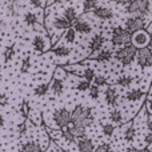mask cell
<instances>
[{
	"instance_id": "cell-1",
	"label": "cell",
	"mask_w": 152,
	"mask_h": 152,
	"mask_svg": "<svg viewBox=\"0 0 152 152\" xmlns=\"http://www.w3.org/2000/svg\"><path fill=\"white\" fill-rule=\"evenodd\" d=\"M126 5H127L126 12L131 13V15L145 16L150 13V10H151L150 0H129Z\"/></svg>"
},
{
	"instance_id": "cell-2",
	"label": "cell",
	"mask_w": 152,
	"mask_h": 152,
	"mask_svg": "<svg viewBox=\"0 0 152 152\" xmlns=\"http://www.w3.org/2000/svg\"><path fill=\"white\" fill-rule=\"evenodd\" d=\"M136 51L137 48L135 45H132L131 43H127L123 45V48H120L119 51H116L115 58L120 61L123 66H128L134 61L135 56H136Z\"/></svg>"
},
{
	"instance_id": "cell-3",
	"label": "cell",
	"mask_w": 152,
	"mask_h": 152,
	"mask_svg": "<svg viewBox=\"0 0 152 152\" xmlns=\"http://www.w3.org/2000/svg\"><path fill=\"white\" fill-rule=\"evenodd\" d=\"M111 42L113 45H124L131 42V32H128L123 27H115L112 29V37Z\"/></svg>"
},
{
	"instance_id": "cell-4",
	"label": "cell",
	"mask_w": 152,
	"mask_h": 152,
	"mask_svg": "<svg viewBox=\"0 0 152 152\" xmlns=\"http://www.w3.org/2000/svg\"><path fill=\"white\" fill-rule=\"evenodd\" d=\"M91 115V108L89 107H84V105H77L75 107V110L72 112H69V123L72 124H77L81 120L89 118Z\"/></svg>"
},
{
	"instance_id": "cell-5",
	"label": "cell",
	"mask_w": 152,
	"mask_h": 152,
	"mask_svg": "<svg viewBox=\"0 0 152 152\" xmlns=\"http://www.w3.org/2000/svg\"><path fill=\"white\" fill-rule=\"evenodd\" d=\"M131 43L132 45H135L136 48H143L147 47V44L150 43V34L145 32L144 29H139L131 34Z\"/></svg>"
},
{
	"instance_id": "cell-6",
	"label": "cell",
	"mask_w": 152,
	"mask_h": 152,
	"mask_svg": "<svg viewBox=\"0 0 152 152\" xmlns=\"http://www.w3.org/2000/svg\"><path fill=\"white\" fill-rule=\"evenodd\" d=\"M144 26H145V19L140 15H135L126 20V29L128 32H131V34L135 31H139V29H143Z\"/></svg>"
},
{
	"instance_id": "cell-7",
	"label": "cell",
	"mask_w": 152,
	"mask_h": 152,
	"mask_svg": "<svg viewBox=\"0 0 152 152\" xmlns=\"http://www.w3.org/2000/svg\"><path fill=\"white\" fill-rule=\"evenodd\" d=\"M53 120L60 128H66L69 124V111L67 108H61L53 112Z\"/></svg>"
},
{
	"instance_id": "cell-8",
	"label": "cell",
	"mask_w": 152,
	"mask_h": 152,
	"mask_svg": "<svg viewBox=\"0 0 152 152\" xmlns=\"http://www.w3.org/2000/svg\"><path fill=\"white\" fill-rule=\"evenodd\" d=\"M136 56H137V63H139L140 67L143 68H147V67H151V50L143 47V48H137L136 51Z\"/></svg>"
},
{
	"instance_id": "cell-9",
	"label": "cell",
	"mask_w": 152,
	"mask_h": 152,
	"mask_svg": "<svg viewBox=\"0 0 152 152\" xmlns=\"http://www.w3.org/2000/svg\"><path fill=\"white\" fill-rule=\"evenodd\" d=\"M92 12H94V15L96 16L97 19H100V20H110V19L113 18V11L107 7H97L96 5V7L92 10Z\"/></svg>"
},
{
	"instance_id": "cell-10",
	"label": "cell",
	"mask_w": 152,
	"mask_h": 152,
	"mask_svg": "<svg viewBox=\"0 0 152 152\" xmlns=\"http://www.w3.org/2000/svg\"><path fill=\"white\" fill-rule=\"evenodd\" d=\"M72 24H74V29H75V31L76 32H80V34L87 35V34H89V32L92 31L91 24H89L88 21L83 20V19H76Z\"/></svg>"
},
{
	"instance_id": "cell-11",
	"label": "cell",
	"mask_w": 152,
	"mask_h": 152,
	"mask_svg": "<svg viewBox=\"0 0 152 152\" xmlns=\"http://www.w3.org/2000/svg\"><path fill=\"white\" fill-rule=\"evenodd\" d=\"M105 39L103 35L97 34L95 35L94 37H92L91 40H89V44H88V48L92 51V52H96V51H100V48L103 47V44H104Z\"/></svg>"
},
{
	"instance_id": "cell-12",
	"label": "cell",
	"mask_w": 152,
	"mask_h": 152,
	"mask_svg": "<svg viewBox=\"0 0 152 152\" xmlns=\"http://www.w3.org/2000/svg\"><path fill=\"white\" fill-rule=\"evenodd\" d=\"M32 45H34L35 50L40 53L44 52V51H47V48H48L47 40H45V37L42 36V35H37V36L34 37V40H32Z\"/></svg>"
},
{
	"instance_id": "cell-13",
	"label": "cell",
	"mask_w": 152,
	"mask_h": 152,
	"mask_svg": "<svg viewBox=\"0 0 152 152\" xmlns=\"http://www.w3.org/2000/svg\"><path fill=\"white\" fill-rule=\"evenodd\" d=\"M77 148L80 152H92L94 151V143L91 139H87L84 137H79L77 140Z\"/></svg>"
},
{
	"instance_id": "cell-14",
	"label": "cell",
	"mask_w": 152,
	"mask_h": 152,
	"mask_svg": "<svg viewBox=\"0 0 152 152\" xmlns=\"http://www.w3.org/2000/svg\"><path fill=\"white\" fill-rule=\"evenodd\" d=\"M104 96H105V102H107L108 105H115L116 104V100H118V92H116L115 88L108 87Z\"/></svg>"
},
{
	"instance_id": "cell-15",
	"label": "cell",
	"mask_w": 152,
	"mask_h": 152,
	"mask_svg": "<svg viewBox=\"0 0 152 152\" xmlns=\"http://www.w3.org/2000/svg\"><path fill=\"white\" fill-rule=\"evenodd\" d=\"M63 88H64V84H63V80L59 77H55L52 81V84H51V91L53 92V95H56V96H60L61 94H63Z\"/></svg>"
},
{
	"instance_id": "cell-16",
	"label": "cell",
	"mask_w": 152,
	"mask_h": 152,
	"mask_svg": "<svg viewBox=\"0 0 152 152\" xmlns=\"http://www.w3.org/2000/svg\"><path fill=\"white\" fill-rule=\"evenodd\" d=\"M67 131H68L69 134L75 137V139H76V137L79 139V137H84V136H86V128H84V127H81V126L72 124V127H71V128H68Z\"/></svg>"
},
{
	"instance_id": "cell-17",
	"label": "cell",
	"mask_w": 152,
	"mask_h": 152,
	"mask_svg": "<svg viewBox=\"0 0 152 152\" xmlns=\"http://www.w3.org/2000/svg\"><path fill=\"white\" fill-rule=\"evenodd\" d=\"M53 27H55L56 29L64 31V29H67V28H69V27H72V24L69 23L67 19H64V18H55V20H53Z\"/></svg>"
},
{
	"instance_id": "cell-18",
	"label": "cell",
	"mask_w": 152,
	"mask_h": 152,
	"mask_svg": "<svg viewBox=\"0 0 152 152\" xmlns=\"http://www.w3.org/2000/svg\"><path fill=\"white\" fill-rule=\"evenodd\" d=\"M111 59H112V51L110 50H103L99 52V55L95 56V60L99 63H105V61H110Z\"/></svg>"
},
{
	"instance_id": "cell-19",
	"label": "cell",
	"mask_w": 152,
	"mask_h": 152,
	"mask_svg": "<svg viewBox=\"0 0 152 152\" xmlns=\"http://www.w3.org/2000/svg\"><path fill=\"white\" fill-rule=\"evenodd\" d=\"M143 95H144V92L140 91V89H131V91L127 92L126 97L128 102H137L139 99H142Z\"/></svg>"
},
{
	"instance_id": "cell-20",
	"label": "cell",
	"mask_w": 152,
	"mask_h": 152,
	"mask_svg": "<svg viewBox=\"0 0 152 152\" xmlns=\"http://www.w3.org/2000/svg\"><path fill=\"white\" fill-rule=\"evenodd\" d=\"M20 152H42V148H40V145L36 144V143L28 142V143H26V144H23Z\"/></svg>"
},
{
	"instance_id": "cell-21",
	"label": "cell",
	"mask_w": 152,
	"mask_h": 152,
	"mask_svg": "<svg viewBox=\"0 0 152 152\" xmlns=\"http://www.w3.org/2000/svg\"><path fill=\"white\" fill-rule=\"evenodd\" d=\"M64 19H67V20L69 21V23H74V21L77 19V13H76V11H75V8H72V7H68V8H66L64 10V16H63Z\"/></svg>"
},
{
	"instance_id": "cell-22",
	"label": "cell",
	"mask_w": 152,
	"mask_h": 152,
	"mask_svg": "<svg viewBox=\"0 0 152 152\" xmlns=\"http://www.w3.org/2000/svg\"><path fill=\"white\" fill-rule=\"evenodd\" d=\"M48 89H50V84H48V83H43V84L37 86L36 88L34 89V94L36 95V96H44V95L48 92Z\"/></svg>"
},
{
	"instance_id": "cell-23",
	"label": "cell",
	"mask_w": 152,
	"mask_h": 152,
	"mask_svg": "<svg viewBox=\"0 0 152 152\" xmlns=\"http://www.w3.org/2000/svg\"><path fill=\"white\" fill-rule=\"evenodd\" d=\"M52 52L55 53L56 56H59V58H66V56H68L69 53H71V50L67 47H56L52 50Z\"/></svg>"
},
{
	"instance_id": "cell-24",
	"label": "cell",
	"mask_w": 152,
	"mask_h": 152,
	"mask_svg": "<svg viewBox=\"0 0 152 152\" xmlns=\"http://www.w3.org/2000/svg\"><path fill=\"white\" fill-rule=\"evenodd\" d=\"M110 119L112 123L119 124V123H121V120H123V116H121V112L119 110H112L110 112Z\"/></svg>"
},
{
	"instance_id": "cell-25",
	"label": "cell",
	"mask_w": 152,
	"mask_h": 152,
	"mask_svg": "<svg viewBox=\"0 0 152 152\" xmlns=\"http://www.w3.org/2000/svg\"><path fill=\"white\" fill-rule=\"evenodd\" d=\"M99 0H83V12H89L97 5Z\"/></svg>"
},
{
	"instance_id": "cell-26",
	"label": "cell",
	"mask_w": 152,
	"mask_h": 152,
	"mask_svg": "<svg viewBox=\"0 0 152 152\" xmlns=\"http://www.w3.org/2000/svg\"><path fill=\"white\" fill-rule=\"evenodd\" d=\"M24 21H26L27 26H35L37 23V16L34 12H27L24 15Z\"/></svg>"
},
{
	"instance_id": "cell-27",
	"label": "cell",
	"mask_w": 152,
	"mask_h": 152,
	"mask_svg": "<svg viewBox=\"0 0 152 152\" xmlns=\"http://www.w3.org/2000/svg\"><path fill=\"white\" fill-rule=\"evenodd\" d=\"M66 42L67 43H69V44H72V43L75 42V37H76V31L74 28H72V27H69V28H67L66 29Z\"/></svg>"
},
{
	"instance_id": "cell-28",
	"label": "cell",
	"mask_w": 152,
	"mask_h": 152,
	"mask_svg": "<svg viewBox=\"0 0 152 152\" xmlns=\"http://www.w3.org/2000/svg\"><path fill=\"white\" fill-rule=\"evenodd\" d=\"M135 136H136V131H135V128L132 126L128 127V129H126V134H124V139L127 140V142H132V140L135 139Z\"/></svg>"
},
{
	"instance_id": "cell-29",
	"label": "cell",
	"mask_w": 152,
	"mask_h": 152,
	"mask_svg": "<svg viewBox=\"0 0 152 152\" xmlns=\"http://www.w3.org/2000/svg\"><path fill=\"white\" fill-rule=\"evenodd\" d=\"M29 110H31V108H29V103L24 100L20 105V112H21V116H23L24 119H27L29 116Z\"/></svg>"
},
{
	"instance_id": "cell-30",
	"label": "cell",
	"mask_w": 152,
	"mask_h": 152,
	"mask_svg": "<svg viewBox=\"0 0 152 152\" xmlns=\"http://www.w3.org/2000/svg\"><path fill=\"white\" fill-rule=\"evenodd\" d=\"M91 87V81H88V80H80L77 83V86H76V88H77V91H80V92H84V91H88V88Z\"/></svg>"
},
{
	"instance_id": "cell-31",
	"label": "cell",
	"mask_w": 152,
	"mask_h": 152,
	"mask_svg": "<svg viewBox=\"0 0 152 152\" xmlns=\"http://www.w3.org/2000/svg\"><path fill=\"white\" fill-rule=\"evenodd\" d=\"M116 83L118 84H120L121 87H128L129 84L132 83V77H129V76H120V77L118 79V80H116Z\"/></svg>"
},
{
	"instance_id": "cell-32",
	"label": "cell",
	"mask_w": 152,
	"mask_h": 152,
	"mask_svg": "<svg viewBox=\"0 0 152 152\" xmlns=\"http://www.w3.org/2000/svg\"><path fill=\"white\" fill-rule=\"evenodd\" d=\"M88 91H89V96H91L92 99H97V97H99L100 91H99V87L97 86H91L88 88Z\"/></svg>"
},
{
	"instance_id": "cell-33",
	"label": "cell",
	"mask_w": 152,
	"mask_h": 152,
	"mask_svg": "<svg viewBox=\"0 0 152 152\" xmlns=\"http://www.w3.org/2000/svg\"><path fill=\"white\" fill-rule=\"evenodd\" d=\"M113 131H115L113 124H104V126H103V134L107 135V136H112Z\"/></svg>"
},
{
	"instance_id": "cell-34",
	"label": "cell",
	"mask_w": 152,
	"mask_h": 152,
	"mask_svg": "<svg viewBox=\"0 0 152 152\" xmlns=\"http://www.w3.org/2000/svg\"><path fill=\"white\" fill-rule=\"evenodd\" d=\"M13 56H15V48H13V47H8L7 50H5V52H4V59L7 61L8 60H12Z\"/></svg>"
},
{
	"instance_id": "cell-35",
	"label": "cell",
	"mask_w": 152,
	"mask_h": 152,
	"mask_svg": "<svg viewBox=\"0 0 152 152\" xmlns=\"http://www.w3.org/2000/svg\"><path fill=\"white\" fill-rule=\"evenodd\" d=\"M92 80H94L95 86H97V87L105 86V84H107V80H105V77H103V76H95Z\"/></svg>"
},
{
	"instance_id": "cell-36",
	"label": "cell",
	"mask_w": 152,
	"mask_h": 152,
	"mask_svg": "<svg viewBox=\"0 0 152 152\" xmlns=\"http://www.w3.org/2000/svg\"><path fill=\"white\" fill-rule=\"evenodd\" d=\"M83 76H84V79H86V80L91 81L92 79L95 77V72H94V69H92V68H87L86 71H84Z\"/></svg>"
},
{
	"instance_id": "cell-37",
	"label": "cell",
	"mask_w": 152,
	"mask_h": 152,
	"mask_svg": "<svg viewBox=\"0 0 152 152\" xmlns=\"http://www.w3.org/2000/svg\"><path fill=\"white\" fill-rule=\"evenodd\" d=\"M29 66H31V59H29V58H26V59H24L23 67H21V72H23V74H26V72H28Z\"/></svg>"
},
{
	"instance_id": "cell-38",
	"label": "cell",
	"mask_w": 152,
	"mask_h": 152,
	"mask_svg": "<svg viewBox=\"0 0 152 152\" xmlns=\"http://www.w3.org/2000/svg\"><path fill=\"white\" fill-rule=\"evenodd\" d=\"M95 152H112V150H111V147L108 144H102L95 150Z\"/></svg>"
},
{
	"instance_id": "cell-39",
	"label": "cell",
	"mask_w": 152,
	"mask_h": 152,
	"mask_svg": "<svg viewBox=\"0 0 152 152\" xmlns=\"http://www.w3.org/2000/svg\"><path fill=\"white\" fill-rule=\"evenodd\" d=\"M8 105V96L5 94H0V107Z\"/></svg>"
},
{
	"instance_id": "cell-40",
	"label": "cell",
	"mask_w": 152,
	"mask_h": 152,
	"mask_svg": "<svg viewBox=\"0 0 152 152\" xmlns=\"http://www.w3.org/2000/svg\"><path fill=\"white\" fill-rule=\"evenodd\" d=\"M18 132L20 135L26 134V132H27V124L26 123H20V124H19V126H18Z\"/></svg>"
},
{
	"instance_id": "cell-41",
	"label": "cell",
	"mask_w": 152,
	"mask_h": 152,
	"mask_svg": "<svg viewBox=\"0 0 152 152\" xmlns=\"http://www.w3.org/2000/svg\"><path fill=\"white\" fill-rule=\"evenodd\" d=\"M29 3H31L34 7H42V5H43L42 0H29Z\"/></svg>"
},
{
	"instance_id": "cell-42",
	"label": "cell",
	"mask_w": 152,
	"mask_h": 152,
	"mask_svg": "<svg viewBox=\"0 0 152 152\" xmlns=\"http://www.w3.org/2000/svg\"><path fill=\"white\" fill-rule=\"evenodd\" d=\"M151 139H152V135H151V131L147 134V136H145V143H147V145L151 144Z\"/></svg>"
},
{
	"instance_id": "cell-43",
	"label": "cell",
	"mask_w": 152,
	"mask_h": 152,
	"mask_svg": "<svg viewBox=\"0 0 152 152\" xmlns=\"http://www.w3.org/2000/svg\"><path fill=\"white\" fill-rule=\"evenodd\" d=\"M113 1H115L116 4H121V5H126L127 3L129 1V0H113Z\"/></svg>"
},
{
	"instance_id": "cell-44",
	"label": "cell",
	"mask_w": 152,
	"mask_h": 152,
	"mask_svg": "<svg viewBox=\"0 0 152 152\" xmlns=\"http://www.w3.org/2000/svg\"><path fill=\"white\" fill-rule=\"evenodd\" d=\"M126 152H140L139 150H136V148H134V147H129V148H127Z\"/></svg>"
},
{
	"instance_id": "cell-45",
	"label": "cell",
	"mask_w": 152,
	"mask_h": 152,
	"mask_svg": "<svg viewBox=\"0 0 152 152\" xmlns=\"http://www.w3.org/2000/svg\"><path fill=\"white\" fill-rule=\"evenodd\" d=\"M3 124H4V118L0 115V127H3Z\"/></svg>"
},
{
	"instance_id": "cell-46",
	"label": "cell",
	"mask_w": 152,
	"mask_h": 152,
	"mask_svg": "<svg viewBox=\"0 0 152 152\" xmlns=\"http://www.w3.org/2000/svg\"><path fill=\"white\" fill-rule=\"evenodd\" d=\"M144 152H151V150H150V145H148V148H147V150H145Z\"/></svg>"
},
{
	"instance_id": "cell-47",
	"label": "cell",
	"mask_w": 152,
	"mask_h": 152,
	"mask_svg": "<svg viewBox=\"0 0 152 152\" xmlns=\"http://www.w3.org/2000/svg\"><path fill=\"white\" fill-rule=\"evenodd\" d=\"M55 1H58V3H61V1H66V0H55Z\"/></svg>"
},
{
	"instance_id": "cell-48",
	"label": "cell",
	"mask_w": 152,
	"mask_h": 152,
	"mask_svg": "<svg viewBox=\"0 0 152 152\" xmlns=\"http://www.w3.org/2000/svg\"><path fill=\"white\" fill-rule=\"evenodd\" d=\"M0 81H1V72H0Z\"/></svg>"
}]
</instances>
